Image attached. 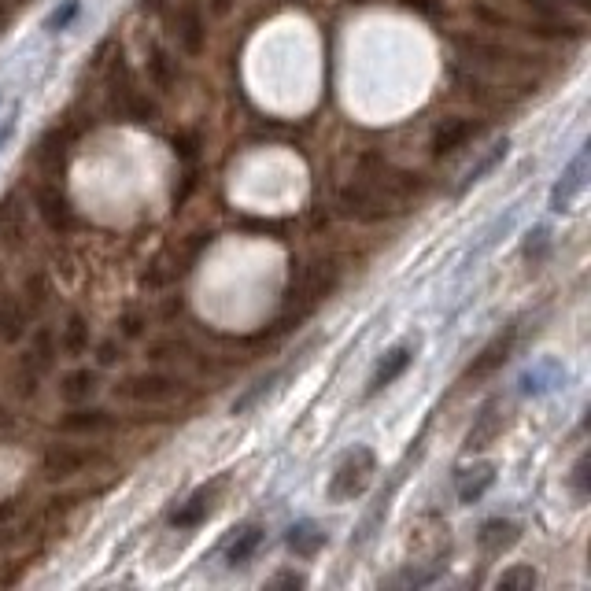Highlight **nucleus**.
<instances>
[{
	"instance_id": "obj_13",
	"label": "nucleus",
	"mask_w": 591,
	"mask_h": 591,
	"mask_svg": "<svg viewBox=\"0 0 591 591\" xmlns=\"http://www.w3.org/2000/svg\"><path fill=\"white\" fill-rule=\"evenodd\" d=\"M204 15H200V4L196 0H185V8H181L178 15V41L181 49L189 52V56H200L204 52Z\"/></svg>"
},
{
	"instance_id": "obj_5",
	"label": "nucleus",
	"mask_w": 591,
	"mask_h": 591,
	"mask_svg": "<svg viewBox=\"0 0 591 591\" xmlns=\"http://www.w3.org/2000/svg\"><path fill=\"white\" fill-rule=\"evenodd\" d=\"M362 167H366V185H374L377 193H385L388 200H403V196H411L422 189V181L414 178V174L388 167V163H381V159H374V156L362 159Z\"/></svg>"
},
{
	"instance_id": "obj_3",
	"label": "nucleus",
	"mask_w": 591,
	"mask_h": 591,
	"mask_svg": "<svg viewBox=\"0 0 591 591\" xmlns=\"http://www.w3.org/2000/svg\"><path fill=\"white\" fill-rule=\"evenodd\" d=\"M108 89H111V104H115L122 115H130L133 122H152L156 119V104H152L141 89H133L130 67L122 63V56L115 60V67H111Z\"/></svg>"
},
{
	"instance_id": "obj_7",
	"label": "nucleus",
	"mask_w": 591,
	"mask_h": 591,
	"mask_svg": "<svg viewBox=\"0 0 591 591\" xmlns=\"http://www.w3.org/2000/svg\"><path fill=\"white\" fill-rule=\"evenodd\" d=\"M588 163H591V148L584 145L577 152V159L566 167V174L558 178V185L551 189V207H555V211H569L573 200L584 193V185H588Z\"/></svg>"
},
{
	"instance_id": "obj_42",
	"label": "nucleus",
	"mask_w": 591,
	"mask_h": 591,
	"mask_svg": "<svg viewBox=\"0 0 591 591\" xmlns=\"http://www.w3.org/2000/svg\"><path fill=\"white\" fill-rule=\"evenodd\" d=\"M141 4H145V12H156L159 4H163V0H141Z\"/></svg>"
},
{
	"instance_id": "obj_21",
	"label": "nucleus",
	"mask_w": 591,
	"mask_h": 591,
	"mask_svg": "<svg viewBox=\"0 0 591 591\" xmlns=\"http://www.w3.org/2000/svg\"><path fill=\"white\" fill-rule=\"evenodd\" d=\"M26 333V322H23V311H19V303L8 296V292L0 289V340H8V344H15V340Z\"/></svg>"
},
{
	"instance_id": "obj_11",
	"label": "nucleus",
	"mask_w": 591,
	"mask_h": 591,
	"mask_svg": "<svg viewBox=\"0 0 591 591\" xmlns=\"http://www.w3.org/2000/svg\"><path fill=\"white\" fill-rule=\"evenodd\" d=\"M67 148H71V133L67 130H52L41 148H37V163L45 170V178L49 181H60L63 170H67Z\"/></svg>"
},
{
	"instance_id": "obj_23",
	"label": "nucleus",
	"mask_w": 591,
	"mask_h": 591,
	"mask_svg": "<svg viewBox=\"0 0 591 591\" xmlns=\"http://www.w3.org/2000/svg\"><path fill=\"white\" fill-rule=\"evenodd\" d=\"M281 377H285V370H274V374L259 377V381H255V385L248 388V392H244L241 399H233V414H248V411H252V407H255V403H259V399L270 396V392H274V385H278Z\"/></svg>"
},
{
	"instance_id": "obj_26",
	"label": "nucleus",
	"mask_w": 591,
	"mask_h": 591,
	"mask_svg": "<svg viewBox=\"0 0 591 591\" xmlns=\"http://www.w3.org/2000/svg\"><path fill=\"white\" fill-rule=\"evenodd\" d=\"M60 392H63V399H71V403L89 399L93 392H97V374H89V370H74V374L63 377Z\"/></svg>"
},
{
	"instance_id": "obj_1",
	"label": "nucleus",
	"mask_w": 591,
	"mask_h": 591,
	"mask_svg": "<svg viewBox=\"0 0 591 591\" xmlns=\"http://www.w3.org/2000/svg\"><path fill=\"white\" fill-rule=\"evenodd\" d=\"M374 470H377V459L370 447H355V451H348V455L340 459L333 481H329V499L348 503V499L362 495L366 492V484H370V477H374Z\"/></svg>"
},
{
	"instance_id": "obj_6",
	"label": "nucleus",
	"mask_w": 591,
	"mask_h": 591,
	"mask_svg": "<svg viewBox=\"0 0 591 591\" xmlns=\"http://www.w3.org/2000/svg\"><path fill=\"white\" fill-rule=\"evenodd\" d=\"M37 215L45 218V226L56 233H67L74 226V207L60 189V181H45L37 189Z\"/></svg>"
},
{
	"instance_id": "obj_25",
	"label": "nucleus",
	"mask_w": 591,
	"mask_h": 591,
	"mask_svg": "<svg viewBox=\"0 0 591 591\" xmlns=\"http://www.w3.org/2000/svg\"><path fill=\"white\" fill-rule=\"evenodd\" d=\"M85 348H89V326H85L82 314H71L67 326H63V351H67L71 359H78Z\"/></svg>"
},
{
	"instance_id": "obj_34",
	"label": "nucleus",
	"mask_w": 591,
	"mask_h": 591,
	"mask_svg": "<svg viewBox=\"0 0 591 591\" xmlns=\"http://www.w3.org/2000/svg\"><path fill=\"white\" fill-rule=\"evenodd\" d=\"M573 492H577V499H588V462L580 459L577 466H573Z\"/></svg>"
},
{
	"instance_id": "obj_16",
	"label": "nucleus",
	"mask_w": 591,
	"mask_h": 591,
	"mask_svg": "<svg viewBox=\"0 0 591 591\" xmlns=\"http://www.w3.org/2000/svg\"><path fill=\"white\" fill-rule=\"evenodd\" d=\"M518 525L514 521H503V518H495V521H484L481 532H477V540H481L484 551H492V555H499V551H507V547H514L518 543Z\"/></svg>"
},
{
	"instance_id": "obj_36",
	"label": "nucleus",
	"mask_w": 591,
	"mask_h": 591,
	"mask_svg": "<svg viewBox=\"0 0 591 591\" xmlns=\"http://www.w3.org/2000/svg\"><path fill=\"white\" fill-rule=\"evenodd\" d=\"M543 248H547V230L529 233V244H525V255H529V259H540Z\"/></svg>"
},
{
	"instance_id": "obj_39",
	"label": "nucleus",
	"mask_w": 591,
	"mask_h": 591,
	"mask_svg": "<svg viewBox=\"0 0 591 591\" xmlns=\"http://www.w3.org/2000/svg\"><path fill=\"white\" fill-rule=\"evenodd\" d=\"M115 359H119V348H115V344H100V362H104V366H111Z\"/></svg>"
},
{
	"instance_id": "obj_24",
	"label": "nucleus",
	"mask_w": 591,
	"mask_h": 591,
	"mask_svg": "<svg viewBox=\"0 0 591 591\" xmlns=\"http://www.w3.org/2000/svg\"><path fill=\"white\" fill-rule=\"evenodd\" d=\"M322 543H326V532H318L311 521H303V525H296V529L289 532V547L303 558H311Z\"/></svg>"
},
{
	"instance_id": "obj_28",
	"label": "nucleus",
	"mask_w": 591,
	"mask_h": 591,
	"mask_svg": "<svg viewBox=\"0 0 591 591\" xmlns=\"http://www.w3.org/2000/svg\"><path fill=\"white\" fill-rule=\"evenodd\" d=\"M440 573H444V562H433L429 569L411 566L407 573H399L396 584H407V588H425V584H433V580L440 577Z\"/></svg>"
},
{
	"instance_id": "obj_22",
	"label": "nucleus",
	"mask_w": 591,
	"mask_h": 591,
	"mask_svg": "<svg viewBox=\"0 0 591 591\" xmlns=\"http://www.w3.org/2000/svg\"><path fill=\"white\" fill-rule=\"evenodd\" d=\"M507 152H510V141H507V137H503V141H495L492 152H488L484 159H477V163H473V167L466 170V178H462V185L455 189V193L462 196L466 189H473V185H477V181H481L484 174H488V170L495 167V163H503V159H507Z\"/></svg>"
},
{
	"instance_id": "obj_35",
	"label": "nucleus",
	"mask_w": 591,
	"mask_h": 591,
	"mask_svg": "<svg viewBox=\"0 0 591 591\" xmlns=\"http://www.w3.org/2000/svg\"><path fill=\"white\" fill-rule=\"evenodd\" d=\"M26 296H34V300H30V307H41V303H45V296H49V285H45V278H41V274L26 281Z\"/></svg>"
},
{
	"instance_id": "obj_14",
	"label": "nucleus",
	"mask_w": 591,
	"mask_h": 591,
	"mask_svg": "<svg viewBox=\"0 0 591 591\" xmlns=\"http://www.w3.org/2000/svg\"><path fill=\"white\" fill-rule=\"evenodd\" d=\"M93 462L89 451H71V447H52L49 455H45V477L52 481H60V477H71V473L85 470Z\"/></svg>"
},
{
	"instance_id": "obj_41",
	"label": "nucleus",
	"mask_w": 591,
	"mask_h": 591,
	"mask_svg": "<svg viewBox=\"0 0 591 591\" xmlns=\"http://www.w3.org/2000/svg\"><path fill=\"white\" fill-rule=\"evenodd\" d=\"M274 584H292V588H300V584H303V577H296V573H281V577L274 580Z\"/></svg>"
},
{
	"instance_id": "obj_33",
	"label": "nucleus",
	"mask_w": 591,
	"mask_h": 591,
	"mask_svg": "<svg viewBox=\"0 0 591 591\" xmlns=\"http://www.w3.org/2000/svg\"><path fill=\"white\" fill-rule=\"evenodd\" d=\"M34 359H37V370H49V362H52V337H49V329H41V333H37Z\"/></svg>"
},
{
	"instance_id": "obj_19",
	"label": "nucleus",
	"mask_w": 591,
	"mask_h": 591,
	"mask_svg": "<svg viewBox=\"0 0 591 591\" xmlns=\"http://www.w3.org/2000/svg\"><path fill=\"white\" fill-rule=\"evenodd\" d=\"M60 429H63V433H82V436L108 433V429H111V414H104V411H71V414H63Z\"/></svg>"
},
{
	"instance_id": "obj_9",
	"label": "nucleus",
	"mask_w": 591,
	"mask_h": 591,
	"mask_svg": "<svg viewBox=\"0 0 591 591\" xmlns=\"http://www.w3.org/2000/svg\"><path fill=\"white\" fill-rule=\"evenodd\" d=\"M411 359H414V351L407 348V344H399V348H392L385 355V359L377 362V370H374V377H370V385H366V392H362V399H374L377 392H385L396 377H403L407 374V366H411Z\"/></svg>"
},
{
	"instance_id": "obj_4",
	"label": "nucleus",
	"mask_w": 591,
	"mask_h": 591,
	"mask_svg": "<svg viewBox=\"0 0 591 591\" xmlns=\"http://www.w3.org/2000/svg\"><path fill=\"white\" fill-rule=\"evenodd\" d=\"M115 392L122 399H133V403H170L185 392V385H181V377L170 374H133Z\"/></svg>"
},
{
	"instance_id": "obj_27",
	"label": "nucleus",
	"mask_w": 591,
	"mask_h": 591,
	"mask_svg": "<svg viewBox=\"0 0 591 591\" xmlns=\"http://www.w3.org/2000/svg\"><path fill=\"white\" fill-rule=\"evenodd\" d=\"M78 12H82V0H63L60 8L45 19V30H49V34H63V30H71V23L78 19Z\"/></svg>"
},
{
	"instance_id": "obj_44",
	"label": "nucleus",
	"mask_w": 591,
	"mask_h": 591,
	"mask_svg": "<svg viewBox=\"0 0 591 591\" xmlns=\"http://www.w3.org/2000/svg\"><path fill=\"white\" fill-rule=\"evenodd\" d=\"M4 26H8V15H4V12H0V30H4Z\"/></svg>"
},
{
	"instance_id": "obj_17",
	"label": "nucleus",
	"mask_w": 591,
	"mask_h": 591,
	"mask_svg": "<svg viewBox=\"0 0 591 591\" xmlns=\"http://www.w3.org/2000/svg\"><path fill=\"white\" fill-rule=\"evenodd\" d=\"M207 514H211V488H200L193 499H185V503L170 514V525H174V529H196Z\"/></svg>"
},
{
	"instance_id": "obj_8",
	"label": "nucleus",
	"mask_w": 591,
	"mask_h": 591,
	"mask_svg": "<svg viewBox=\"0 0 591 591\" xmlns=\"http://www.w3.org/2000/svg\"><path fill=\"white\" fill-rule=\"evenodd\" d=\"M514 340H518V329H514V326H510L507 333H499L495 340H488V344L481 348V355H473V362L466 366V377H470V381H481V377L495 374V370H499V366L510 359Z\"/></svg>"
},
{
	"instance_id": "obj_10",
	"label": "nucleus",
	"mask_w": 591,
	"mask_h": 591,
	"mask_svg": "<svg viewBox=\"0 0 591 591\" xmlns=\"http://www.w3.org/2000/svg\"><path fill=\"white\" fill-rule=\"evenodd\" d=\"M481 133V122L473 119H451L433 133V152L436 156H455L459 148H466Z\"/></svg>"
},
{
	"instance_id": "obj_2",
	"label": "nucleus",
	"mask_w": 591,
	"mask_h": 591,
	"mask_svg": "<svg viewBox=\"0 0 591 591\" xmlns=\"http://www.w3.org/2000/svg\"><path fill=\"white\" fill-rule=\"evenodd\" d=\"M337 207L344 218H355V222H385L392 218V200L385 193H377L374 185L366 181H355V185H344L337 193Z\"/></svg>"
},
{
	"instance_id": "obj_40",
	"label": "nucleus",
	"mask_w": 591,
	"mask_h": 591,
	"mask_svg": "<svg viewBox=\"0 0 591 591\" xmlns=\"http://www.w3.org/2000/svg\"><path fill=\"white\" fill-rule=\"evenodd\" d=\"M230 8H233V0H211V12L222 19V15H230Z\"/></svg>"
},
{
	"instance_id": "obj_12",
	"label": "nucleus",
	"mask_w": 591,
	"mask_h": 591,
	"mask_svg": "<svg viewBox=\"0 0 591 591\" xmlns=\"http://www.w3.org/2000/svg\"><path fill=\"white\" fill-rule=\"evenodd\" d=\"M0 241L4 248H23L26 241V211L15 193L0 196Z\"/></svg>"
},
{
	"instance_id": "obj_29",
	"label": "nucleus",
	"mask_w": 591,
	"mask_h": 591,
	"mask_svg": "<svg viewBox=\"0 0 591 591\" xmlns=\"http://www.w3.org/2000/svg\"><path fill=\"white\" fill-rule=\"evenodd\" d=\"M495 588H536V573H532L529 566H514L507 569V573H499V580H495Z\"/></svg>"
},
{
	"instance_id": "obj_32",
	"label": "nucleus",
	"mask_w": 591,
	"mask_h": 591,
	"mask_svg": "<svg viewBox=\"0 0 591 591\" xmlns=\"http://www.w3.org/2000/svg\"><path fill=\"white\" fill-rule=\"evenodd\" d=\"M196 185H200V174H196V167L185 170V178H181V189H174V207H181L189 196L196 193Z\"/></svg>"
},
{
	"instance_id": "obj_15",
	"label": "nucleus",
	"mask_w": 591,
	"mask_h": 591,
	"mask_svg": "<svg viewBox=\"0 0 591 591\" xmlns=\"http://www.w3.org/2000/svg\"><path fill=\"white\" fill-rule=\"evenodd\" d=\"M148 78H152L159 93H170L178 85V60H170V52L163 45L148 49Z\"/></svg>"
},
{
	"instance_id": "obj_43",
	"label": "nucleus",
	"mask_w": 591,
	"mask_h": 591,
	"mask_svg": "<svg viewBox=\"0 0 591 591\" xmlns=\"http://www.w3.org/2000/svg\"><path fill=\"white\" fill-rule=\"evenodd\" d=\"M8 514H12V503H8V507H0V518H8Z\"/></svg>"
},
{
	"instance_id": "obj_37",
	"label": "nucleus",
	"mask_w": 591,
	"mask_h": 591,
	"mask_svg": "<svg viewBox=\"0 0 591 591\" xmlns=\"http://www.w3.org/2000/svg\"><path fill=\"white\" fill-rule=\"evenodd\" d=\"M15 126H19V108H12V111H8V119H4V126H0V152H4V145H8V141H12Z\"/></svg>"
},
{
	"instance_id": "obj_30",
	"label": "nucleus",
	"mask_w": 591,
	"mask_h": 591,
	"mask_svg": "<svg viewBox=\"0 0 591 591\" xmlns=\"http://www.w3.org/2000/svg\"><path fill=\"white\" fill-rule=\"evenodd\" d=\"M492 433H495V411H492V407H484L481 425H477V429H473V433H470V440H466V447H470V451H477V447L488 444V436H492Z\"/></svg>"
},
{
	"instance_id": "obj_20",
	"label": "nucleus",
	"mask_w": 591,
	"mask_h": 591,
	"mask_svg": "<svg viewBox=\"0 0 591 591\" xmlns=\"http://www.w3.org/2000/svg\"><path fill=\"white\" fill-rule=\"evenodd\" d=\"M495 484V466H477V470H466L459 477V499L462 503H477L488 488Z\"/></svg>"
},
{
	"instance_id": "obj_38",
	"label": "nucleus",
	"mask_w": 591,
	"mask_h": 591,
	"mask_svg": "<svg viewBox=\"0 0 591 591\" xmlns=\"http://www.w3.org/2000/svg\"><path fill=\"white\" fill-rule=\"evenodd\" d=\"M122 333H126V337H137V333H141V318H137V314L122 318Z\"/></svg>"
},
{
	"instance_id": "obj_18",
	"label": "nucleus",
	"mask_w": 591,
	"mask_h": 591,
	"mask_svg": "<svg viewBox=\"0 0 591 591\" xmlns=\"http://www.w3.org/2000/svg\"><path fill=\"white\" fill-rule=\"evenodd\" d=\"M263 547V529L259 525H248V529H241L237 536L230 540V547H226V558H230V566H248L252 562V555Z\"/></svg>"
},
{
	"instance_id": "obj_31",
	"label": "nucleus",
	"mask_w": 591,
	"mask_h": 591,
	"mask_svg": "<svg viewBox=\"0 0 591 591\" xmlns=\"http://www.w3.org/2000/svg\"><path fill=\"white\" fill-rule=\"evenodd\" d=\"M174 156L185 159V163H196V156H200V133H178L174 137Z\"/></svg>"
}]
</instances>
